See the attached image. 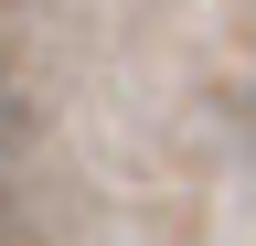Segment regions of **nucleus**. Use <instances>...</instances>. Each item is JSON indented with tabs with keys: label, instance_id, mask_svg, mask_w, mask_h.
<instances>
[{
	"label": "nucleus",
	"instance_id": "1",
	"mask_svg": "<svg viewBox=\"0 0 256 246\" xmlns=\"http://www.w3.org/2000/svg\"><path fill=\"white\" fill-rule=\"evenodd\" d=\"M22 193H32V86L0 33V246H22Z\"/></svg>",
	"mask_w": 256,
	"mask_h": 246
}]
</instances>
